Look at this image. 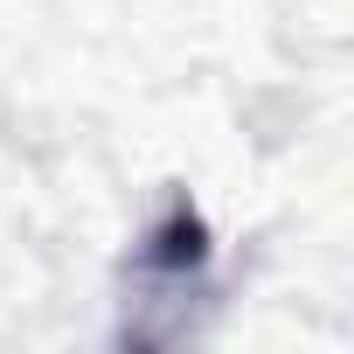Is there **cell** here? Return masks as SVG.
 Listing matches in <instances>:
<instances>
[{
	"mask_svg": "<svg viewBox=\"0 0 354 354\" xmlns=\"http://www.w3.org/2000/svg\"><path fill=\"white\" fill-rule=\"evenodd\" d=\"M139 264H146V271H167V278H188V271H202V264H209V223H202V209L174 202V209L160 216V230L146 236Z\"/></svg>",
	"mask_w": 354,
	"mask_h": 354,
	"instance_id": "6da1fadb",
	"label": "cell"
}]
</instances>
